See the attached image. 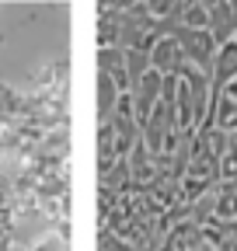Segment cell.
Masks as SVG:
<instances>
[{
  "label": "cell",
  "instance_id": "obj_3",
  "mask_svg": "<svg viewBox=\"0 0 237 251\" xmlns=\"http://www.w3.org/2000/svg\"><path fill=\"white\" fill-rule=\"evenodd\" d=\"M237 80V39L216 46V56H213V67H210V94L223 91L227 84Z\"/></svg>",
  "mask_w": 237,
  "mask_h": 251
},
{
  "label": "cell",
  "instance_id": "obj_2",
  "mask_svg": "<svg viewBox=\"0 0 237 251\" xmlns=\"http://www.w3.org/2000/svg\"><path fill=\"white\" fill-rule=\"evenodd\" d=\"M146 63H150V70L161 74V77H174L178 70H182V46H178L174 35H154L150 49H146Z\"/></svg>",
  "mask_w": 237,
  "mask_h": 251
},
{
  "label": "cell",
  "instance_id": "obj_1",
  "mask_svg": "<svg viewBox=\"0 0 237 251\" xmlns=\"http://www.w3.org/2000/svg\"><path fill=\"white\" fill-rule=\"evenodd\" d=\"M174 39H178V46H182V56H185L189 67L210 74L213 56H216V42H213L210 31H185L182 28V31H174Z\"/></svg>",
  "mask_w": 237,
  "mask_h": 251
},
{
  "label": "cell",
  "instance_id": "obj_8",
  "mask_svg": "<svg viewBox=\"0 0 237 251\" xmlns=\"http://www.w3.org/2000/svg\"><path fill=\"white\" fill-rule=\"evenodd\" d=\"M24 251H67V237L59 234V230H46V234H39L32 244H28Z\"/></svg>",
  "mask_w": 237,
  "mask_h": 251
},
{
  "label": "cell",
  "instance_id": "obj_6",
  "mask_svg": "<svg viewBox=\"0 0 237 251\" xmlns=\"http://www.w3.org/2000/svg\"><path fill=\"white\" fill-rule=\"evenodd\" d=\"M118 98H122V91L112 84V77L98 74V112H101V119H105V122L112 119V112H115Z\"/></svg>",
  "mask_w": 237,
  "mask_h": 251
},
{
  "label": "cell",
  "instance_id": "obj_7",
  "mask_svg": "<svg viewBox=\"0 0 237 251\" xmlns=\"http://www.w3.org/2000/svg\"><path fill=\"white\" fill-rule=\"evenodd\" d=\"M185 31H206L210 25V4H182V14H178Z\"/></svg>",
  "mask_w": 237,
  "mask_h": 251
},
{
  "label": "cell",
  "instance_id": "obj_4",
  "mask_svg": "<svg viewBox=\"0 0 237 251\" xmlns=\"http://www.w3.org/2000/svg\"><path fill=\"white\" fill-rule=\"evenodd\" d=\"M98 67L105 77H112V84L129 94V70H126V49L122 46H108V49H98Z\"/></svg>",
  "mask_w": 237,
  "mask_h": 251
},
{
  "label": "cell",
  "instance_id": "obj_5",
  "mask_svg": "<svg viewBox=\"0 0 237 251\" xmlns=\"http://www.w3.org/2000/svg\"><path fill=\"white\" fill-rule=\"evenodd\" d=\"M234 25H237L234 4H227V0H220V4H210V25H206V31L213 35L216 46H223V42L234 39Z\"/></svg>",
  "mask_w": 237,
  "mask_h": 251
}]
</instances>
